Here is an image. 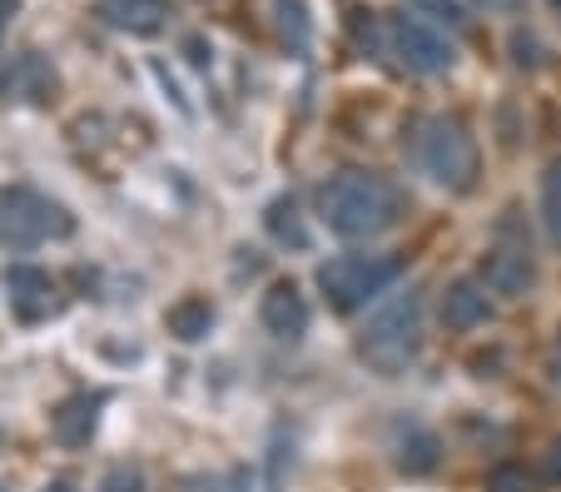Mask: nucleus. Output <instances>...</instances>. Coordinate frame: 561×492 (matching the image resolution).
Returning <instances> with one entry per match:
<instances>
[{"label": "nucleus", "mask_w": 561, "mask_h": 492, "mask_svg": "<svg viewBox=\"0 0 561 492\" xmlns=\"http://www.w3.org/2000/svg\"><path fill=\"white\" fill-rule=\"evenodd\" d=\"M274 11H278V31L288 35V41L304 50L308 45V21H304V0H274Z\"/></svg>", "instance_id": "nucleus-19"}, {"label": "nucleus", "mask_w": 561, "mask_h": 492, "mask_svg": "<svg viewBox=\"0 0 561 492\" xmlns=\"http://www.w3.org/2000/svg\"><path fill=\"white\" fill-rule=\"evenodd\" d=\"M264 229L278 239V244H294V249H308V229L298 219V204L294 199H274L264 209Z\"/></svg>", "instance_id": "nucleus-15"}, {"label": "nucleus", "mask_w": 561, "mask_h": 492, "mask_svg": "<svg viewBox=\"0 0 561 492\" xmlns=\"http://www.w3.org/2000/svg\"><path fill=\"white\" fill-rule=\"evenodd\" d=\"M214 492H249V478H244V472H229V478H224V488H214Z\"/></svg>", "instance_id": "nucleus-22"}, {"label": "nucleus", "mask_w": 561, "mask_h": 492, "mask_svg": "<svg viewBox=\"0 0 561 492\" xmlns=\"http://www.w3.org/2000/svg\"><path fill=\"white\" fill-rule=\"evenodd\" d=\"M75 229V219L65 215V204H55L50 194L31 190V184H5L0 190V249L25 254L41 249L50 239H65Z\"/></svg>", "instance_id": "nucleus-5"}, {"label": "nucleus", "mask_w": 561, "mask_h": 492, "mask_svg": "<svg viewBox=\"0 0 561 492\" xmlns=\"http://www.w3.org/2000/svg\"><path fill=\"white\" fill-rule=\"evenodd\" d=\"M551 384L561 388V343H557V354H551Z\"/></svg>", "instance_id": "nucleus-25"}, {"label": "nucleus", "mask_w": 561, "mask_h": 492, "mask_svg": "<svg viewBox=\"0 0 561 492\" xmlns=\"http://www.w3.org/2000/svg\"><path fill=\"white\" fill-rule=\"evenodd\" d=\"M323 204V219L339 239H378L388 234L398 219H403V194L392 190L382 174L368 170H343L323 184L318 194Z\"/></svg>", "instance_id": "nucleus-1"}, {"label": "nucleus", "mask_w": 561, "mask_h": 492, "mask_svg": "<svg viewBox=\"0 0 561 492\" xmlns=\"http://www.w3.org/2000/svg\"><path fill=\"white\" fill-rule=\"evenodd\" d=\"M180 492H214V482H204V478H190V482H180Z\"/></svg>", "instance_id": "nucleus-23"}, {"label": "nucleus", "mask_w": 561, "mask_h": 492, "mask_svg": "<svg viewBox=\"0 0 561 492\" xmlns=\"http://www.w3.org/2000/svg\"><path fill=\"white\" fill-rule=\"evenodd\" d=\"M541 468H547V478L561 488V438L547 443V453H541Z\"/></svg>", "instance_id": "nucleus-21"}, {"label": "nucleus", "mask_w": 561, "mask_h": 492, "mask_svg": "<svg viewBox=\"0 0 561 492\" xmlns=\"http://www.w3.org/2000/svg\"><path fill=\"white\" fill-rule=\"evenodd\" d=\"M15 5H21V0H0V31H5V21L15 15Z\"/></svg>", "instance_id": "nucleus-24"}, {"label": "nucleus", "mask_w": 561, "mask_h": 492, "mask_svg": "<svg viewBox=\"0 0 561 492\" xmlns=\"http://www.w3.org/2000/svg\"><path fill=\"white\" fill-rule=\"evenodd\" d=\"M392 462H398V472H408V478H427V472L443 462V443H437V433H427L423 423H408V428H398V438H392Z\"/></svg>", "instance_id": "nucleus-12"}, {"label": "nucleus", "mask_w": 561, "mask_h": 492, "mask_svg": "<svg viewBox=\"0 0 561 492\" xmlns=\"http://www.w3.org/2000/svg\"><path fill=\"white\" fill-rule=\"evenodd\" d=\"M358 348L378 374H388V378L408 374V368L417 364V354H423V299H417L413 289L398 294L388 309H378L368 319Z\"/></svg>", "instance_id": "nucleus-3"}, {"label": "nucleus", "mask_w": 561, "mask_h": 492, "mask_svg": "<svg viewBox=\"0 0 561 492\" xmlns=\"http://www.w3.org/2000/svg\"><path fill=\"white\" fill-rule=\"evenodd\" d=\"M413 164L447 194H467L477 184V139L467 135L457 119L447 115H427L417 119L413 135Z\"/></svg>", "instance_id": "nucleus-2"}, {"label": "nucleus", "mask_w": 561, "mask_h": 492, "mask_svg": "<svg viewBox=\"0 0 561 492\" xmlns=\"http://www.w3.org/2000/svg\"><path fill=\"white\" fill-rule=\"evenodd\" d=\"M388 50L398 55V65L403 70H413V76H443V70H453L457 50L453 41H447L443 25L423 21V15H392L388 25Z\"/></svg>", "instance_id": "nucleus-6"}, {"label": "nucleus", "mask_w": 561, "mask_h": 492, "mask_svg": "<svg viewBox=\"0 0 561 492\" xmlns=\"http://www.w3.org/2000/svg\"><path fill=\"white\" fill-rule=\"evenodd\" d=\"M41 492H75V488H70V482H45Z\"/></svg>", "instance_id": "nucleus-26"}, {"label": "nucleus", "mask_w": 561, "mask_h": 492, "mask_svg": "<svg viewBox=\"0 0 561 492\" xmlns=\"http://www.w3.org/2000/svg\"><path fill=\"white\" fill-rule=\"evenodd\" d=\"M100 492H145V472L119 462V468H110L105 478H100Z\"/></svg>", "instance_id": "nucleus-20"}, {"label": "nucleus", "mask_w": 561, "mask_h": 492, "mask_svg": "<svg viewBox=\"0 0 561 492\" xmlns=\"http://www.w3.org/2000/svg\"><path fill=\"white\" fill-rule=\"evenodd\" d=\"M557 5H561V0H557Z\"/></svg>", "instance_id": "nucleus-27"}, {"label": "nucleus", "mask_w": 561, "mask_h": 492, "mask_svg": "<svg viewBox=\"0 0 561 492\" xmlns=\"http://www.w3.org/2000/svg\"><path fill=\"white\" fill-rule=\"evenodd\" d=\"M5 294H11L15 319H25V323H41L60 309V299H55V278L45 274L41 264H11V274H5Z\"/></svg>", "instance_id": "nucleus-7"}, {"label": "nucleus", "mask_w": 561, "mask_h": 492, "mask_svg": "<svg viewBox=\"0 0 561 492\" xmlns=\"http://www.w3.org/2000/svg\"><path fill=\"white\" fill-rule=\"evenodd\" d=\"M164 329H170L180 343H199L204 333L214 329V304L199 299V294H190V299H180L170 313H164Z\"/></svg>", "instance_id": "nucleus-14"}, {"label": "nucleus", "mask_w": 561, "mask_h": 492, "mask_svg": "<svg viewBox=\"0 0 561 492\" xmlns=\"http://www.w3.org/2000/svg\"><path fill=\"white\" fill-rule=\"evenodd\" d=\"M95 423H100V398H90V393L65 398L50 417L55 443H65V448H85V443L95 438Z\"/></svg>", "instance_id": "nucleus-13"}, {"label": "nucleus", "mask_w": 561, "mask_h": 492, "mask_svg": "<svg viewBox=\"0 0 561 492\" xmlns=\"http://www.w3.org/2000/svg\"><path fill=\"white\" fill-rule=\"evenodd\" d=\"M259 323H264L274 339H304L308 333V299L298 294V284H274V289L264 294V304H259Z\"/></svg>", "instance_id": "nucleus-10"}, {"label": "nucleus", "mask_w": 561, "mask_h": 492, "mask_svg": "<svg viewBox=\"0 0 561 492\" xmlns=\"http://www.w3.org/2000/svg\"><path fill=\"white\" fill-rule=\"evenodd\" d=\"M398 278H403V259L398 254H339L329 264H318V289H323L333 313L368 309Z\"/></svg>", "instance_id": "nucleus-4"}, {"label": "nucleus", "mask_w": 561, "mask_h": 492, "mask_svg": "<svg viewBox=\"0 0 561 492\" xmlns=\"http://www.w3.org/2000/svg\"><path fill=\"white\" fill-rule=\"evenodd\" d=\"M492 319V299H488V284L482 278H457L447 284L443 294V323L453 333H472Z\"/></svg>", "instance_id": "nucleus-11"}, {"label": "nucleus", "mask_w": 561, "mask_h": 492, "mask_svg": "<svg viewBox=\"0 0 561 492\" xmlns=\"http://www.w3.org/2000/svg\"><path fill=\"white\" fill-rule=\"evenodd\" d=\"M541 225H547L551 244H561V160H551L541 174Z\"/></svg>", "instance_id": "nucleus-16"}, {"label": "nucleus", "mask_w": 561, "mask_h": 492, "mask_svg": "<svg viewBox=\"0 0 561 492\" xmlns=\"http://www.w3.org/2000/svg\"><path fill=\"white\" fill-rule=\"evenodd\" d=\"M482 284H488L492 294H502V299H522V294L537 284V264H531L527 249L497 244V249H488V259H482Z\"/></svg>", "instance_id": "nucleus-9"}, {"label": "nucleus", "mask_w": 561, "mask_h": 492, "mask_svg": "<svg viewBox=\"0 0 561 492\" xmlns=\"http://www.w3.org/2000/svg\"><path fill=\"white\" fill-rule=\"evenodd\" d=\"M408 11L423 15V21H433V25H443V31H462L467 25L462 0H408Z\"/></svg>", "instance_id": "nucleus-17"}, {"label": "nucleus", "mask_w": 561, "mask_h": 492, "mask_svg": "<svg viewBox=\"0 0 561 492\" xmlns=\"http://www.w3.org/2000/svg\"><path fill=\"white\" fill-rule=\"evenodd\" d=\"M95 15L110 31L135 35V41L164 35V25H170V5H164V0H100Z\"/></svg>", "instance_id": "nucleus-8"}, {"label": "nucleus", "mask_w": 561, "mask_h": 492, "mask_svg": "<svg viewBox=\"0 0 561 492\" xmlns=\"http://www.w3.org/2000/svg\"><path fill=\"white\" fill-rule=\"evenodd\" d=\"M488 492H537V478L522 462H502L488 472Z\"/></svg>", "instance_id": "nucleus-18"}]
</instances>
